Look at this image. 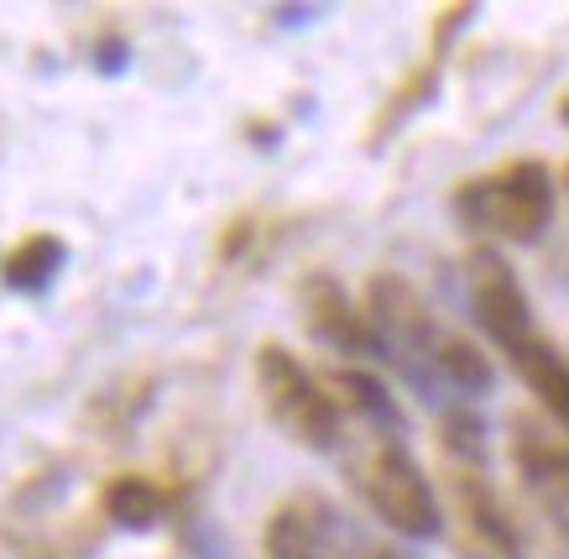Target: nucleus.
<instances>
[{"label":"nucleus","instance_id":"0eeeda50","mask_svg":"<svg viewBox=\"0 0 569 559\" xmlns=\"http://www.w3.org/2000/svg\"><path fill=\"white\" fill-rule=\"evenodd\" d=\"M470 303H476L481 330L491 335L501 350H512L518 340H528V335L538 330L518 272H512V267H507V257H501V251H491V246L470 251Z\"/></svg>","mask_w":569,"mask_h":559},{"label":"nucleus","instance_id":"6e6552de","mask_svg":"<svg viewBox=\"0 0 569 559\" xmlns=\"http://www.w3.org/2000/svg\"><path fill=\"white\" fill-rule=\"evenodd\" d=\"M298 315H303V330H309L313 340H325L329 350L377 356V335H371L366 309L329 278V272H309V278L298 282Z\"/></svg>","mask_w":569,"mask_h":559},{"label":"nucleus","instance_id":"4468645a","mask_svg":"<svg viewBox=\"0 0 569 559\" xmlns=\"http://www.w3.org/2000/svg\"><path fill=\"white\" fill-rule=\"evenodd\" d=\"M433 89H439V58H429V63H418L402 84L387 94V106L377 110V121H371V141H381L387 131H397V126L408 121L413 110H423L433 100Z\"/></svg>","mask_w":569,"mask_h":559},{"label":"nucleus","instance_id":"f8f14e48","mask_svg":"<svg viewBox=\"0 0 569 559\" xmlns=\"http://www.w3.org/2000/svg\"><path fill=\"white\" fill-rule=\"evenodd\" d=\"M168 507H173V491L162 487V481H152V476H141V471H121L100 487V512L116 528H131V533L157 528Z\"/></svg>","mask_w":569,"mask_h":559},{"label":"nucleus","instance_id":"2eb2a0df","mask_svg":"<svg viewBox=\"0 0 569 559\" xmlns=\"http://www.w3.org/2000/svg\"><path fill=\"white\" fill-rule=\"evenodd\" d=\"M439 382L455 392H486L491 387V361L481 346H470L466 335H445L439 340Z\"/></svg>","mask_w":569,"mask_h":559},{"label":"nucleus","instance_id":"f03ea898","mask_svg":"<svg viewBox=\"0 0 569 559\" xmlns=\"http://www.w3.org/2000/svg\"><path fill=\"white\" fill-rule=\"evenodd\" d=\"M366 319H371V335H377V356L392 361L408 382L433 398L439 392V325H433L429 303L408 278L397 272H377L371 288H366Z\"/></svg>","mask_w":569,"mask_h":559},{"label":"nucleus","instance_id":"f257e3e1","mask_svg":"<svg viewBox=\"0 0 569 559\" xmlns=\"http://www.w3.org/2000/svg\"><path fill=\"white\" fill-rule=\"evenodd\" d=\"M455 214L481 236L501 241H538L553 220V173L538 158H518L497 173L466 178L455 189Z\"/></svg>","mask_w":569,"mask_h":559},{"label":"nucleus","instance_id":"6ab92c4d","mask_svg":"<svg viewBox=\"0 0 569 559\" xmlns=\"http://www.w3.org/2000/svg\"><path fill=\"white\" fill-rule=\"evenodd\" d=\"M565 189H569V168H565Z\"/></svg>","mask_w":569,"mask_h":559},{"label":"nucleus","instance_id":"7ed1b4c3","mask_svg":"<svg viewBox=\"0 0 569 559\" xmlns=\"http://www.w3.org/2000/svg\"><path fill=\"white\" fill-rule=\"evenodd\" d=\"M257 392H261V408L267 419L293 439V445H309V450H335L340 445V402L329 392V382H319L303 361H298L288 346H257Z\"/></svg>","mask_w":569,"mask_h":559},{"label":"nucleus","instance_id":"9d476101","mask_svg":"<svg viewBox=\"0 0 569 559\" xmlns=\"http://www.w3.org/2000/svg\"><path fill=\"white\" fill-rule=\"evenodd\" d=\"M507 361L518 367V377L528 382V392L549 408L553 423L569 435V361H565V350L553 346L549 335L533 330L528 340H518V346L507 350Z\"/></svg>","mask_w":569,"mask_h":559},{"label":"nucleus","instance_id":"9b49d317","mask_svg":"<svg viewBox=\"0 0 569 559\" xmlns=\"http://www.w3.org/2000/svg\"><path fill=\"white\" fill-rule=\"evenodd\" d=\"M69 267V241L52 236V230H32L21 236L6 257H0V282L11 293H27V298H42L58 282V272Z\"/></svg>","mask_w":569,"mask_h":559},{"label":"nucleus","instance_id":"423d86ee","mask_svg":"<svg viewBox=\"0 0 569 559\" xmlns=\"http://www.w3.org/2000/svg\"><path fill=\"white\" fill-rule=\"evenodd\" d=\"M261 543H267V559H366L371 555V549L350 543L340 512L325 497H313V491L272 507Z\"/></svg>","mask_w":569,"mask_h":559},{"label":"nucleus","instance_id":"ddd939ff","mask_svg":"<svg viewBox=\"0 0 569 559\" xmlns=\"http://www.w3.org/2000/svg\"><path fill=\"white\" fill-rule=\"evenodd\" d=\"M329 392L340 402V413H356L361 423L377 429V439H402V408L387 392V382H377L371 371L361 367H340L329 377Z\"/></svg>","mask_w":569,"mask_h":559},{"label":"nucleus","instance_id":"1a4fd4ad","mask_svg":"<svg viewBox=\"0 0 569 559\" xmlns=\"http://www.w3.org/2000/svg\"><path fill=\"white\" fill-rule=\"evenodd\" d=\"M512 455H518V471L528 481L538 502L569 518V445H559L553 435H543L538 423L518 419V439H512Z\"/></svg>","mask_w":569,"mask_h":559},{"label":"nucleus","instance_id":"a211bd4d","mask_svg":"<svg viewBox=\"0 0 569 559\" xmlns=\"http://www.w3.org/2000/svg\"><path fill=\"white\" fill-rule=\"evenodd\" d=\"M559 116H565V126H569V89H565V100H559Z\"/></svg>","mask_w":569,"mask_h":559},{"label":"nucleus","instance_id":"f3484780","mask_svg":"<svg viewBox=\"0 0 569 559\" xmlns=\"http://www.w3.org/2000/svg\"><path fill=\"white\" fill-rule=\"evenodd\" d=\"M366 559H402V555H392V549H371Z\"/></svg>","mask_w":569,"mask_h":559},{"label":"nucleus","instance_id":"39448f33","mask_svg":"<svg viewBox=\"0 0 569 559\" xmlns=\"http://www.w3.org/2000/svg\"><path fill=\"white\" fill-rule=\"evenodd\" d=\"M445 491H449V512L460 518L470 549H481L486 559H522L518 518H512V507L501 502L497 481L486 476L481 460H449Z\"/></svg>","mask_w":569,"mask_h":559},{"label":"nucleus","instance_id":"dca6fc26","mask_svg":"<svg viewBox=\"0 0 569 559\" xmlns=\"http://www.w3.org/2000/svg\"><path fill=\"white\" fill-rule=\"evenodd\" d=\"M100 73H121L126 69V42L121 37H104V42H94V58H89Z\"/></svg>","mask_w":569,"mask_h":559},{"label":"nucleus","instance_id":"20e7f679","mask_svg":"<svg viewBox=\"0 0 569 559\" xmlns=\"http://www.w3.org/2000/svg\"><path fill=\"white\" fill-rule=\"evenodd\" d=\"M356 487H361L366 507L377 512L381 523L402 533V539H439L445 512L433 497L429 476L413 460V450L402 439H371L366 455L356 460Z\"/></svg>","mask_w":569,"mask_h":559}]
</instances>
